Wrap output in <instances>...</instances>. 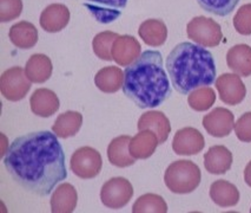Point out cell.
Here are the masks:
<instances>
[{
	"label": "cell",
	"instance_id": "1",
	"mask_svg": "<svg viewBox=\"0 0 251 213\" xmlns=\"http://www.w3.org/2000/svg\"><path fill=\"white\" fill-rule=\"evenodd\" d=\"M58 136L48 130L14 139L4 156V166L25 191L46 197L68 178L65 154Z\"/></svg>",
	"mask_w": 251,
	"mask_h": 213
},
{
	"label": "cell",
	"instance_id": "2",
	"mask_svg": "<svg viewBox=\"0 0 251 213\" xmlns=\"http://www.w3.org/2000/svg\"><path fill=\"white\" fill-rule=\"evenodd\" d=\"M123 91L142 109L158 107L168 98L171 92L170 82L159 51L142 52L135 62L126 66Z\"/></svg>",
	"mask_w": 251,
	"mask_h": 213
},
{
	"label": "cell",
	"instance_id": "3",
	"mask_svg": "<svg viewBox=\"0 0 251 213\" xmlns=\"http://www.w3.org/2000/svg\"><path fill=\"white\" fill-rule=\"evenodd\" d=\"M166 69L174 88L183 95L216 81V64L204 46L183 42L172 49L166 58Z\"/></svg>",
	"mask_w": 251,
	"mask_h": 213
},
{
	"label": "cell",
	"instance_id": "4",
	"mask_svg": "<svg viewBox=\"0 0 251 213\" xmlns=\"http://www.w3.org/2000/svg\"><path fill=\"white\" fill-rule=\"evenodd\" d=\"M202 173L190 160H178L166 168L164 183L172 193L188 194L194 192L201 183Z\"/></svg>",
	"mask_w": 251,
	"mask_h": 213
},
{
	"label": "cell",
	"instance_id": "5",
	"mask_svg": "<svg viewBox=\"0 0 251 213\" xmlns=\"http://www.w3.org/2000/svg\"><path fill=\"white\" fill-rule=\"evenodd\" d=\"M188 37L204 48H215L221 44L223 32L221 25L214 19L204 16L195 17L186 25Z\"/></svg>",
	"mask_w": 251,
	"mask_h": 213
},
{
	"label": "cell",
	"instance_id": "6",
	"mask_svg": "<svg viewBox=\"0 0 251 213\" xmlns=\"http://www.w3.org/2000/svg\"><path fill=\"white\" fill-rule=\"evenodd\" d=\"M101 167L103 160L100 153L89 146L78 148L70 160V168L80 179H93L100 173Z\"/></svg>",
	"mask_w": 251,
	"mask_h": 213
},
{
	"label": "cell",
	"instance_id": "7",
	"mask_svg": "<svg viewBox=\"0 0 251 213\" xmlns=\"http://www.w3.org/2000/svg\"><path fill=\"white\" fill-rule=\"evenodd\" d=\"M133 187L127 179L122 177L112 178L104 183L100 189V200L107 209L119 210L126 206L132 199Z\"/></svg>",
	"mask_w": 251,
	"mask_h": 213
},
{
	"label": "cell",
	"instance_id": "8",
	"mask_svg": "<svg viewBox=\"0 0 251 213\" xmlns=\"http://www.w3.org/2000/svg\"><path fill=\"white\" fill-rule=\"evenodd\" d=\"M32 82L25 74V69L13 66L4 71L0 78V90L5 98L11 102H18L26 97L31 89Z\"/></svg>",
	"mask_w": 251,
	"mask_h": 213
},
{
	"label": "cell",
	"instance_id": "9",
	"mask_svg": "<svg viewBox=\"0 0 251 213\" xmlns=\"http://www.w3.org/2000/svg\"><path fill=\"white\" fill-rule=\"evenodd\" d=\"M216 89L221 101L229 106H237L247 96V88L237 74L221 75L216 80Z\"/></svg>",
	"mask_w": 251,
	"mask_h": 213
},
{
	"label": "cell",
	"instance_id": "10",
	"mask_svg": "<svg viewBox=\"0 0 251 213\" xmlns=\"http://www.w3.org/2000/svg\"><path fill=\"white\" fill-rule=\"evenodd\" d=\"M205 140L200 130L194 127H185L175 134L172 150L178 155H196L203 151Z\"/></svg>",
	"mask_w": 251,
	"mask_h": 213
},
{
	"label": "cell",
	"instance_id": "11",
	"mask_svg": "<svg viewBox=\"0 0 251 213\" xmlns=\"http://www.w3.org/2000/svg\"><path fill=\"white\" fill-rule=\"evenodd\" d=\"M126 4L127 0H84V6L100 24H110L118 19Z\"/></svg>",
	"mask_w": 251,
	"mask_h": 213
},
{
	"label": "cell",
	"instance_id": "12",
	"mask_svg": "<svg viewBox=\"0 0 251 213\" xmlns=\"http://www.w3.org/2000/svg\"><path fill=\"white\" fill-rule=\"evenodd\" d=\"M203 127L214 138H226L235 127V116L226 108H215L203 118Z\"/></svg>",
	"mask_w": 251,
	"mask_h": 213
},
{
	"label": "cell",
	"instance_id": "13",
	"mask_svg": "<svg viewBox=\"0 0 251 213\" xmlns=\"http://www.w3.org/2000/svg\"><path fill=\"white\" fill-rule=\"evenodd\" d=\"M112 58L121 66H129L142 55L138 40L129 34H123L115 40L112 45Z\"/></svg>",
	"mask_w": 251,
	"mask_h": 213
},
{
	"label": "cell",
	"instance_id": "14",
	"mask_svg": "<svg viewBox=\"0 0 251 213\" xmlns=\"http://www.w3.org/2000/svg\"><path fill=\"white\" fill-rule=\"evenodd\" d=\"M138 130H151L158 138L159 145L164 144L171 133V124L165 114L157 110H151L139 118L137 123Z\"/></svg>",
	"mask_w": 251,
	"mask_h": 213
},
{
	"label": "cell",
	"instance_id": "15",
	"mask_svg": "<svg viewBox=\"0 0 251 213\" xmlns=\"http://www.w3.org/2000/svg\"><path fill=\"white\" fill-rule=\"evenodd\" d=\"M70 22V11L64 4H51L40 14V26L50 33L60 32Z\"/></svg>",
	"mask_w": 251,
	"mask_h": 213
},
{
	"label": "cell",
	"instance_id": "16",
	"mask_svg": "<svg viewBox=\"0 0 251 213\" xmlns=\"http://www.w3.org/2000/svg\"><path fill=\"white\" fill-rule=\"evenodd\" d=\"M232 153L226 146H212L204 154V167L211 174H226L232 166Z\"/></svg>",
	"mask_w": 251,
	"mask_h": 213
},
{
	"label": "cell",
	"instance_id": "17",
	"mask_svg": "<svg viewBox=\"0 0 251 213\" xmlns=\"http://www.w3.org/2000/svg\"><path fill=\"white\" fill-rule=\"evenodd\" d=\"M32 113L40 118H50L58 112L60 107L59 98L52 90L46 88L37 89L30 98Z\"/></svg>",
	"mask_w": 251,
	"mask_h": 213
},
{
	"label": "cell",
	"instance_id": "18",
	"mask_svg": "<svg viewBox=\"0 0 251 213\" xmlns=\"http://www.w3.org/2000/svg\"><path fill=\"white\" fill-rule=\"evenodd\" d=\"M78 203V193L71 183H60L51 197V211L53 213H71Z\"/></svg>",
	"mask_w": 251,
	"mask_h": 213
},
{
	"label": "cell",
	"instance_id": "19",
	"mask_svg": "<svg viewBox=\"0 0 251 213\" xmlns=\"http://www.w3.org/2000/svg\"><path fill=\"white\" fill-rule=\"evenodd\" d=\"M131 138L129 135H122L113 139L107 147V157L111 165L119 168L130 167L136 162V159L131 155L129 145Z\"/></svg>",
	"mask_w": 251,
	"mask_h": 213
},
{
	"label": "cell",
	"instance_id": "20",
	"mask_svg": "<svg viewBox=\"0 0 251 213\" xmlns=\"http://www.w3.org/2000/svg\"><path fill=\"white\" fill-rule=\"evenodd\" d=\"M159 145L158 138L151 130H139L133 138H131L129 150L135 159H149L156 152Z\"/></svg>",
	"mask_w": 251,
	"mask_h": 213
},
{
	"label": "cell",
	"instance_id": "21",
	"mask_svg": "<svg viewBox=\"0 0 251 213\" xmlns=\"http://www.w3.org/2000/svg\"><path fill=\"white\" fill-rule=\"evenodd\" d=\"M226 64L235 74L242 77L251 76V48L247 44L232 46L226 54Z\"/></svg>",
	"mask_w": 251,
	"mask_h": 213
},
{
	"label": "cell",
	"instance_id": "22",
	"mask_svg": "<svg viewBox=\"0 0 251 213\" xmlns=\"http://www.w3.org/2000/svg\"><path fill=\"white\" fill-rule=\"evenodd\" d=\"M11 43L22 50L32 49L38 43V30L32 23L23 22L12 25L8 32Z\"/></svg>",
	"mask_w": 251,
	"mask_h": 213
},
{
	"label": "cell",
	"instance_id": "23",
	"mask_svg": "<svg viewBox=\"0 0 251 213\" xmlns=\"http://www.w3.org/2000/svg\"><path fill=\"white\" fill-rule=\"evenodd\" d=\"M51 60L43 54H34L26 62L25 74L32 83H45L52 76Z\"/></svg>",
	"mask_w": 251,
	"mask_h": 213
},
{
	"label": "cell",
	"instance_id": "24",
	"mask_svg": "<svg viewBox=\"0 0 251 213\" xmlns=\"http://www.w3.org/2000/svg\"><path fill=\"white\" fill-rule=\"evenodd\" d=\"M138 34L143 42L149 46L163 45L168 38V28L160 19H148L143 22L138 29Z\"/></svg>",
	"mask_w": 251,
	"mask_h": 213
},
{
	"label": "cell",
	"instance_id": "25",
	"mask_svg": "<svg viewBox=\"0 0 251 213\" xmlns=\"http://www.w3.org/2000/svg\"><path fill=\"white\" fill-rule=\"evenodd\" d=\"M123 83H124V74L118 66H105L95 76L96 87L105 94L117 92L123 88Z\"/></svg>",
	"mask_w": 251,
	"mask_h": 213
},
{
	"label": "cell",
	"instance_id": "26",
	"mask_svg": "<svg viewBox=\"0 0 251 213\" xmlns=\"http://www.w3.org/2000/svg\"><path fill=\"white\" fill-rule=\"evenodd\" d=\"M210 198L220 207H232L238 204L239 192L233 183L217 180L210 186Z\"/></svg>",
	"mask_w": 251,
	"mask_h": 213
},
{
	"label": "cell",
	"instance_id": "27",
	"mask_svg": "<svg viewBox=\"0 0 251 213\" xmlns=\"http://www.w3.org/2000/svg\"><path fill=\"white\" fill-rule=\"evenodd\" d=\"M81 124H83V115L78 112L63 113L58 116L52 125V132H53L58 138L69 139L72 136L77 135L80 130Z\"/></svg>",
	"mask_w": 251,
	"mask_h": 213
},
{
	"label": "cell",
	"instance_id": "28",
	"mask_svg": "<svg viewBox=\"0 0 251 213\" xmlns=\"http://www.w3.org/2000/svg\"><path fill=\"white\" fill-rule=\"evenodd\" d=\"M133 213H166L168 205L165 200L158 194H143L132 206Z\"/></svg>",
	"mask_w": 251,
	"mask_h": 213
},
{
	"label": "cell",
	"instance_id": "29",
	"mask_svg": "<svg viewBox=\"0 0 251 213\" xmlns=\"http://www.w3.org/2000/svg\"><path fill=\"white\" fill-rule=\"evenodd\" d=\"M216 101L215 90L210 87H201L189 94L188 103L196 112H206L214 106Z\"/></svg>",
	"mask_w": 251,
	"mask_h": 213
},
{
	"label": "cell",
	"instance_id": "30",
	"mask_svg": "<svg viewBox=\"0 0 251 213\" xmlns=\"http://www.w3.org/2000/svg\"><path fill=\"white\" fill-rule=\"evenodd\" d=\"M119 37L118 33L112 31H104L98 33L92 40V49L95 55L103 61H113L112 58V45L115 40Z\"/></svg>",
	"mask_w": 251,
	"mask_h": 213
},
{
	"label": "cell",
	"instance_id": "31",
	"mask_svg": "<svg viewBox=\"0 0 251 213\" xmlns=\"http://www.w3.org/2000/svg\"><path fill=\"white\" fill-rule=\"evenodd\" d=\"M200 6L215 16L226 17L235 10L239 0H197Z\"/></svg>",
	"mask_w": 251,
	"mask_h": 213
},
{
	"label": "cell",
	"instance_id": "32",
	"mask_svg": "<svg viewBox=\"0 0 251 213\" xmlns=\"http://www.w3.org/2000/svg\"><path fill=\"white\" fill-rule=\"evenodd\" d=\"M233 26L239 34H251V4H245L233 17Z\"/></svg>",
	"mask_w": 251,
	"mask_h": 213
},
{
	"label": "cell",
	"instance_id": "33",
	"mask_svg": "<svg viewBox=\"0 0 251 213\" xmlns=\"http://www.w3.org/2000/svg\"><path fill=\"white\" fill-rule=\"evenodd\" d=\"M22 12V0H0V22L1 23H7L17 19Z\"/></svg>",
	"mask_w": 251,
	"mask_h": 213
},
{
	"label": "cell",
	"instance_id": "34",
	"mask_svg": "<svg viewBox=\"0 0 251 213\" xmlns=\"http://www.w3.org/2000/svg\"><path fill=\"white\" fill-rule=\"evenodd\" d=\"M233 129L239 141L247 142V144L251 142V112L243 114L237 120Z\"/></svg>",
	"mask_w": 251,
	"mask_h": 213
},
{
	"label": "cell",
	"instance_id": "35",
	"mask_svg": "<svg viewBox=\"0 0 251 213\" xmlns=\"http://www.w3.org/2000/svg\"><path fill=\"white\" fill-rule=\"evenodd\" d=\"M244 182L249 187H251V161H249L244 169Z\"/></svg>",
	"mask_w": 251,
	"mask_h": 213
},
{
	"label": "cell",
	"instance_id": "36",
	"mask_svg": "<svg viewBox=\"0 0 251 213\" xmlns=\"http://www.w3.org/2000/svg\"><path fill=\"white\" fill-rule=\"evenodd\" d=\"M250 212H251V209H250Z\"/></svg>",
	"mask_w": 251,
	"mask_h": 213
}]
</instances>
